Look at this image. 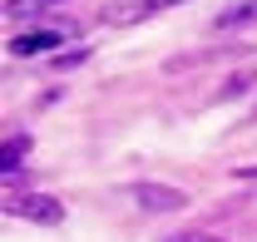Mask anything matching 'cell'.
<instances>
[{
    "label": "cell",
    "mask_w": 257,
    "mask_h": 242,
    "mask_svg": "<svg viewBox=\"0 0 257 242\" xmlns=\"http://www.w3.org/2000/svg\"><path fill=\"white\" fill-rule=\"evenodd\" d=\"M5 212H10V217H25V222H40V227H60V222H64V203H60V198H50V193L10 198Z\"/></svg>",
    "instance_id": "obj_1"
},
{
    "label": "cell",
    "mask_w": 257,
    "mask_h": 242,
    "mask_svg": "<svg viewBox=\"0 0 257 242\" xmlns=\"http://www.w3.org/2000/svg\"><path fill=\"white\" fill-rule=\"evenodd\" d=\"M173 5H183V0H114V5H104V25H139V20H149V15H159V10H173Z\"/></svg>",
    "instance_id": "obj_2"
},
{
    "label": "cell",
    "mask_w": 257,
    "mask_h": 242,
    "mask_svg": "<svg viewBox=\"0 0 257 242\" xmlns=\"http://www.w3.org/2000/svg\"><path fill=\"white\" fill-rule=\"evenodd\" d=\"M128 193H134V203H139L144 212H178V208H188V193L163 188V183H134Z\"/></svg>",
    "instance_id": "obj_3"
},
{
    "label": "cell",
    "mask_w": 257,
    "mask_h": 242,
    "mask_svg": "<svg viewBox=\"0 0 257 242\" xmlns=\"http://www.w3.org/2000/svg\"><path fill=\"white\" fill-rule=\"evenodd\" d=\"M60 40H64L60 30H30V35H15V40H10L5 50H10L15 60H25V55H50V50H55Z\"/></svg>",
    "instance_id": "obj_4"
},
{
    "label": "cell",
    "mask_w": 257,
    "mask_h": 242,
    "mask_svg": "<svg viewBox=\"0 0 257 242\" xmlns=\"http://www.w3.org/2000/svg\"><path fill=\"white\" fill-rule=\"evenodd\" d=\"M213 25L218 30H247V25H257V0H232V5H223Z\"/></svg>",
    "instance_id": "obj_5"
},
{
    "label": "cell",
    "mask_w": 257,
    "mask_h": 242,
    "mask_svg": "<svg viewBox=\"0 0 257 242\" xmlns=\"http://www.w3.org/2000/svg\"><path fill=\"white\" fill-rule=\"evenodd\" d=\"M25 153H30V139H25V134H15V139L0 149V178H10V173L20 168V158H25Z\"/></svg>",
    "instance_id": "obj_6"
},
{
    "label": "cell",
    "mask_w": 257,
    "mask_h": 242,
    "mask_svg": "<svg viewBox=\"0 0 257 242\" xmlns=\"http://www.w3.org/2000/svg\"><path fill=\"white\" fill-rule=\"evenodd\" d=\"M247 84H252V69H237V74H227L223 84H218V94H213V104H227V99L247 94Z\"/></svg>",
    "instance_id": "obj_7"
},
{
    "label": "cell",
    "mask_w": 257,
    "mask_h": 242,
    "mask_svg": "<svg viewBox=\"0 0 257 242\" xmlns=\"http://www.w3.org/2000/svg\"><path fill=\"white\" fill-rule=\"evenodd\" d=\"M50 5H60V0H5V20H25V15H40Z\"/></svg>",
    "instance_id": "obj_8"
},
{
    "label": "cell",
    "mask_w": 257,
    "mask_h": 242,
    "mask_svg": "<svg viewBox=\"0 0 257 242\" xmlns=\"http://www.w3.org/2000/svg\"><path fill=\"white\" fill-rule=\"evenodd\" d=\"M84 60H89V50L79 45V50H60V55H55L50 64H55V69H74V64H84Z\"/></svg>",
    "instance_id": "obj_9"
},
{
    "label": "cell",
    "mask_w": 257,
    "mask_h": 242,
    "mask_svg": "<svg viewBox=\"0 0 257 242\" xmlns=\"http://www.w3.org/2000/svg\"><path fill=\"white\" fill-rule=\"evenodd\" d=\"M237 178H252V183H257V168H242V173H237Z\"/></svg>",
    "instance_id": "obj_10"
},
{
    "label": "cell",
    "mask_w": 257,
    "mask_h": 242,
    "mask_svg": "<svg viewBox=\"0 0 257 242\" xmlns=\"http://www.w3.org/2000/svg\"><path fill=\"white\" fill-rule=\"evenodd\" d=\"M173 242H213V237H173Z\"/></svg>",
    "instance_id": "obj_11"
},
{
    "label": "cell",
    "mask_w": 257,
    "mask_h": 242,
    "mask_svg": "<svg viewBox=\"0 0 257 242\" xmlns=\"http://www.w3.org/2000/svg\"><path fill=\"white\" fill-rule=\"evenodd\" d=\"M252 119H257V109H252Z\"/></svg>",
    "instance_id": "obj_12"
}]
</instances>
